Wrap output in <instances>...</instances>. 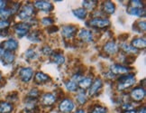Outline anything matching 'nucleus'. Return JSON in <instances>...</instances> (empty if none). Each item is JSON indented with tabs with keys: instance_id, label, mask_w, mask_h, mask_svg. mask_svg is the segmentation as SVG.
Listing matches in <instances>:
<instances>
[{
	"instance_id": "nucleus-1",
	"label": "nucleus",
	"mask_w": 146,
	"mask_h": 113,
	"mask_svg": "<svg viewBox=\"0 0 146 113\" xmlns=\"http://www.w3.org/2000/svg\"><path fill=\"white\" fill-rule=\"evenodd\" d=\"M134 83H135V76L133 73H127V74L120 76L117 82L116 89L121 92V90H125L127 88L132 87Z\"/></svg>"
},
{
	"instance_id": "nucleus-2",
	"label": "nucleus",
	"mask_w": 146,
	"mask_h": 113,
	"mask_svg": "<svg viewBox=\"0 0 146 113\" xmlns=\"http://www.w3.org/2000/svg\"><path fill=\"white\" fill-rule=\"evenodd\" d=\"M35 14V7L32 5H25L18 13V17L21 20L30 19Z\"/></svg>"
},
{
	"instance_id": "nucleus-3",
	"label": "nucleus",
	"mask_w": 146,
	"mask_h": 113,
	"mask_svg": "<svg viewBox=\"0 0 146 113\" xmlns=\"http://www.w3.org/2000/svg\"><path fill=\"white\" fill-rule=\"evenodd\" d=\"M75 108V104L70 99H63L59 105V110L61 113H70Z\"/></svg>"
},
{
	"instance_id": "nucleus-4",
	"label": "nucleus",
	"mask_w": 146,
	"mask_h": 113,
	"mask_svg": "<svg viewBox=\"0 0 146 113\" xmlns=\"http://www.w3.org/2000/svg\"><path fill=\"white\" fill-rule=\"evenodd\" d=\"M145 90L143 87H136L132 90V92L130 93V97L133 100L140 102L145 98Z\"/></svg>"
},
{
	"instance_id": "nucleus-5",
	"label": "nucleus",
	"mask_w": 146,
	"mask_h": 113,
	"mask_svg": "<svg viewBox=\"0 0 146 113\" xmlns=\"http://www.w3.org/2000/svg\"><path fill=\"white\" fill-rule=\"evenodd\" d=\"M89 25L95 28H106L110 25V21L108 18H100V17H95L93 19H90Z\"/></svg>"
},
{
	"instance_id": "nucleus-6",
	"label": "nucleus",
	"mask_w": 146,
	"mask_h": 113,
	"mask_svg": "<svg viewBox=\"0 0 146 113\" xmlns=\"http://www.w3.org/2000/svg\"><path fill=\"white\" fill-rule=\"evenodd\" d=\"M19 76L23 82H29L33 76V70L30 67H23L19 72Z\"/></svg>"
},
{
	"instance_id": "nucleus-7",
	"label": "nucleus",
	"mask_w": 146,
	"mask_h": 113,
	"mask_svg": "<svg viewBox=\"0 0 146 113\" xmlns=\"http://www.w3.org/2000/svg\"><path fill=\"white\" fill-rule=\"evenodd\" d=\"M131 70H132L131 68L125 66V65H122V64H113L110 67V72L115 75H117V74H127V73H129L131 72Z\"/></svg>"
},
{
	"instance_id": "nucleus-8",
	"label": "nucleus",
	"mask_w": 146,
	"mask_h": 113,
	"mask_svg": "<svg viewBox=\"0 0 146 113\" xmlns=\"http://www.w3.org/2000/svg\"><path fill=\"white\" fill-rule=\"evenodd\" d=\"M77 26L68 25H64L61 28V35H62L65 39H70L76 35L77 33Z\"/></svg>"
},
{
	"instance_id": "nucleus-9",
	"label": "nucleus",
	"mask_w": 146,
	"mask_h": 113,
	"mask_svg": "<svg viewBox=\"0 0 146 113\" xmlns=\"http://www.w3.org/2000/svg\"><path fill=\"white\" fill-rule=\"evenodd\" d=\"M31 25L28 23H19L15 26V32L19 37H23L27 35Z\"/></svg>"
},
{
	"instance_id": "nucleus-10",
	"label": "nucleus",
	"mask_w": 146,
	"mask_h": 113,
	"mask_svg": "<svg viewBox=\"0 0 146 113\" xmlns=\"http://www.w3.org/2000/svg\"><path fill=\"white\" fill-rule=\"evenodd\" d=\"M33 7L43 11V12H50V11L53 10V5L50 2L42 0V1H35L33 4Z\"/></svg>"
},
{
	"instance_id": "nucleus-11",
	"label": "nucleus",
	"mask_w": 146,
	"mask_h": 113,
	"mask_svg": "<svg viewBox=\"0 0 146 113\" xmlns=\"http://www.w3.org/2000/svg\"><path fill=\"white\" fill-rule=\"evenodd\" d=\"M2 48L5 51H9V52H14L18 48V42L14 38H10L8 40L2 43Z\"/></svg>"
},
{
	"instance_id": "nucleus-12",
	"label": "nucleus",
	"mask_w": 146,
	"mask_h": 113,
	"mask_svg": "<svg viewBox=\"0 0 146 113\" xmlns=\"http://www.w3.org/2000/svg\"><path fill=\"white\" fill-rule=\"evenodd\" d=\"M103 86V82L100 78H97L96 80L92 82V84L90 85V87L88 88V94L89 96H94L96 95L98 90L102 88Z\"/></svg>"
},
{
	"instance_id": "nucleus-13",
	"label": "nucleus",
	"mask_w": 146,
	"mask_h": 113,
	"mask_svg": "<svg viewBox=\"0 0 146 113\" xmlns=\"http://www.w3.org/2000/svg\"><path fill=\"white\" fill-rule=\"evenodd\" d=\"M78 38L85 43H91L94 40V36L91 31L87 29H81L78 33Z\"/></svg>"
},
{
	"instance_id": "nucleus-14",
	"label": "nucleus",
	"mask_w": 146,
	"mask_h": 113,
	"mask_svg": "<svg viewBox=\"0 0 146 113\" xmlns=\"http://www.w3.org/2000/svg\"><path fill=\"white\" fill-rule=\"evenodd\" d=\"M1 58H2V61L5 64H11L12 63H14V61L15 59V55L13 52L2 50Z\"/></svg>"
},
{
	"instance_id": "nucleus-15",
	"label": "nucleus",
	"mask_w": 146,
	"mask_h": 113,
	"mask_svg": "<svg viewBox=\"0 0 146 113\" xmlns=\"http://www.w3.org/2000/svg\"><path fill=\"white\" fill-rule=\"evenodd\" d=\"M117 50H118V47L114 41H108L104 45V51L108 54H115L117 53Z\"/></svg>"
},
{
	"instance_id": "nucleus-16",
	"label": "nucleus",
	"mask_w": 146,
	"mask_h": 113,
	"mask_svg": "<svg viewBox=\"0 0 146 113\" xmlns=\"http://www.w3.org/2000/svg\"><path fill=\"white\" fill-rule=\"evenodd\" d=\"M55 101H56V96L52 93H45L42 97V102L43 105L52 106L55 103Z\"/></svg>"
},
{
	"instance_id": "nucleus-17",
	"label": "nucleus",
	"mask_w": 146,
	"mask_h": 113,
	"mask_svg": "<svg viewBox=\"0 0 146 113\" xmlns=\"http://www.w3.org/2000/svg\"><path fill=\"white\" fill-rule=\"evenodd\" d=\"M132 46L133 48H135L137 50L139 49H144L146 46V41L144 38L142 37H137V38H134L133 40L132 41Z\"/></svg>"
},
{
	"instance_id": "nucleus-18",
	"label": "nucleus",
	"mask_w": 146,
	"mask_h": 113,
	"mask_svg": "<svg viewBox=\"0 0 146 113\" xmlns=\"http://www.w3.org/2000/svg\"><path fill=\"white\" fill-rule=\"evenodd\" d=\"M127 12L129 15L139 16V17H145V10L143 8H136V7H128Z\"/></svg>"
},
{
	"instance_id": "nucleus-19",
	"label": "nucleus",
	"mask_w": 146,
	"mask_h": 113,
	"mask_svg": "<svg viewBox=\"0 0 146 113\" xmlns=\"http://www.w3.org/2000/svg\"><path fill=\"white\" fill-rule=\"evenodd\" d=\"M92 82H93V80L91 77H83L77 84H78V87H80V89L86 90L90 87V85L92 84Z\"/></svg>"
},
{
	"instance_id": "nucleus-20",
	"label": "nucleus",
	"mask_w": 146,
	"mask_h": 113,
	"mask_svg": "<svg viewBox=\"0 0 146 113\" xmlns=\"http://www.w3.org/2000/svg\"><path fill=\"white\" fill-rule=\"evenodd\" d=\"M103 11L105 13L108 14V15H112L115 13V5L113 2L111 1H106L103 4Z\"/></svg>"
},
{
	"instance_id": "nucleus-21",
	"label": "nucleus",
	"mask_w": 146,
	"mask_h": 113,
	"mask_svg": "<svg viewBox=\"0 0 146 113\" xmlns=\"http://www.w3.org/2000/svg\"><path fill=\"white\" fill-rule=\"evenodd\" d=\"M49 80H50V77L42 72H36L35 75V81L36 83H40V84L44 83V82H47Z\"/></svg>"
},
{
	"instance_id": "nucleus-22",
	"label": "nucleus",
	"mask_w": 146,
	"mask_h": 113,
	"mask_svg": "<svg viewBox=\"0 0 146 113\" xmlns=\"http://www.w3.org/2000/svg\"><path fill=\"white\" fill-rule=\"evenodd\" d=\"M13 110V105L7 101H0V113H10Z\"/></svg>"
},
{
	"instance_id": "nucleus-23",
	"label": "nucleus",
	"mask_w": 146,
	"mask_h": 113,
	"mask_svg": "<svg viewBox=\"0 0 146 113\" xmlns=\"http://www.w3.org/2000/svg\"><path fill=\"white\" fill-rule=\"evenodd\" d=\"M120 47H121V49L123 51V52L126 53H133V54H134V53H138V50L137 49L133 48L132 45L128 44L126 43H121L120 44Z\"/></svg>"
},
{
	"instance_id": "nucleus-24",
	"label": "nucleus",
	"mask_w": 146,
	"mask_h": 113,
	"mask_svg": "<svg viewBox=\"0 0 146 113\" xmlns=\"http://www.w3.org/2000/svg\"><path fill=\"white\" fill-rule=\"evenodd\" d=\"M73 15H74L76 17L80 18V19H85L86 16L88 15L87 10H85L84 8H78V9H74L72 11Z\"/></svg>"
},
{
	"instance_id": "nucleus-25",
	"label": "nucleus",
	"mask_w": 146,
	"mask_h": 113,
	"mask_svg": "<svg viewBox=\"0 0 146 113\" xmlns=\"http://www.w3.org/2000/svg\"><path fill=\"white\" fill-rule=\"evenodd\" d=\"M12 15H14V13L11 8H3L0 10V18H1V20H7V18Z\"/></svg>"
},
{
	"instance_id": "nucleus-26",
	"label": "nucleus",
	"mask_w": 146,
	"mask_h": 113,
	"mask_svg": "<svg viewBox=\"0 0 146 113\" xmlns=\"http://www.w3.org/2000/svg\"><path fill=\"white\" fill-rule=\"evenodd\" d=\"M82 5L85 10H94V8L96 7L98 5V1H96V0H92V1H88V0H86V1H83Z\"/></svg>"
},
{
	"instance_id": "nucleus-27",
	"label": "nucleus",
	"mask_w": 146,
	"mask_h": 113,
	"mask_svg": "<svg viewBox=\"0 0 146 113\" xmlns=\"http://www.w3.org/2000/svg\"><path fill=\"white\" fill-rule=\"evenodd\" d=\"M52 59H53V62L57 65H61L65 63L64 56L60 53H52Z\"/></svg>"
},
{
	"instance_id": "nucleus-28",
	"label": "nucleus",
	"mask_w": 146,
	"mask_h": 113,
	"mask_svg": "<svg viewBox=\"0 0 146 113\" xmlns=\"http://www.w3.org/2000/svg\"><path fill=\"white\" fill-rule=\"evenodd\" d=\"M66 88L68 89L70 92H76L78 90V84L74 81H68L65 83Z\"/></svg>"
},
{
	"instance_id": "nucleus-29",
	"label": "nucleus",
	"mask_w": 146,
	"mask_h": 113,
	"mask_svg": "<svg viewBox=\"0 0 146 113\" xmlns=\"http://www.w3.org/2000/svg\"><path fill=\"white\" fill-rule=\"evenodd\" d=\"M90 113H108V109L106 107L97 105L92 109V111Z\"/></svg>"
},
{
	"instance_id": "nucleus-30",
	"label": "nucleus",
	"mask_w": 146,
	"mask_h": 113,
	"mask_svg": "<svg viewBox=\"0 0 146 113\" xmlns=\"http://www.w3.org/2000/svg\"><path fill=\"white\" fill-rule=\"evenodd\" d=\"M76 99H77V101L78 102V104L83 105V104H85L86 101H87V96L84 92H80L77 95Z\"/></svg>"
},
{
	"instance_id": "nucleus-31",
	"label": "nucleus",
	"mask_w": 146,
	"mask_h": 113,
	"mask_svg": "<svg viewBox=\"0 0 146 113\" xmlns=\"http://www.w3.org/2000/svg\"><path fill=\"white\" fill-rule=\"evenodd\" d=\"M28 39H29V40H31V41H33V42H40L41 41L38 32H33V33H32L31 35L28 36Z\"/></svg>"
},
{
	"instance_id": "nucleus-32",
	"label": "nucleus",
	"mask_w": 146,
	"mask_h": 113,
	"mask_svg": "<svg viewBox=\"0 0 146 113\" xmlns=\"http://www.w3.org/2000/svg\"><path fill=\"white\" fill-rule=\"evenodd\" d=\"M25 56L27 59H33V58H35L37 55H36V53L33 49H28L25 53Z\"/></svg>"
},
{
	"instance_id": "nucleus-33",
	"label": "nucleus",
	"mask_w": 146,
	"mask_h": 113,
	"mask_svg": "<svg viewBox=\"0 0 146 113\" xmlns=\"http://www.w3.org/2000/svg\"><path fill=\"white\" fill-rule=\"evenodd\" d=\"M130 4L132 7H136V8H143V4L140 0H132L130 1Z\"/></svg>"
},
{
	"instance_id": "nucleus-34",
	"label": "nucleus",
	"mask_w": 146,
	"mask_h": 113,
	"mask_svg": "<svg viewBox=\"0 0 146 113\" xmlns=\"http://www.w3.org/2000/svg\"><path fill=\"white\" fill-rule=\"evenodd\" d=\"M41 23L43 25H52L53 24V19L52 18H50V17H44L42 19Z\"/></svg>"
},
{
	"instance_id": "nucleus-35",
	"label": "nucleus",
	"mask_w": 146,
	"mask_h": 113,
	"mask_svg": "<svg viewBox=\"0 0 146 113\" xmlns=\"http://www.w3.org/2000/svg\"><path fill=\"white\" fill-rule=\"evenodd\" d=\"M10 25V23L7 20H0V31H3Z\"/></svg>"
},
{
	"instance_id": "nucleus-36",
	"label": "nucleus",
	"mask_w": 146,
	"mask_h": 113,
	"mask_svg": "<svg viewBox=\"0 0 146 113\" xmlns=\"http://www.w3.org/2000/svg\"><path fill=\"white\" fill-rule=\"evenodd\" d=\"M28 95H29V97H31V98H36L39 96V90L36 88H33L30 90V92Z\"/></svg>"
},
{
	"instance_id": "nucleus-37",
	"label": "nucleus",
	"mask_w": 146,
	"mask_h": 113,
	"mask_svg": "<svg viewBox=\"0 0 146 113\" xmlns=\"http://www.w3.org/2000/svg\"><path fill=\"white\" fill-rule=\"evenodd\" d=\"M137 25L139 26V31L138 32H144L146 29V25H145V22L144 21H141V22H138Z\"/></svg>"
},
{
	"instance_id": "nucleus-38",
	"label": "nucleus",
	"mask_w": 146,
	"mask_h": 113,
	"mask_svg": "<svg viewBox=\"0 0 146 113\" xmlns=\"http://www.w3.org/2000/svg\"><path fill=\"white\" fill-rule=\"evenodd\" d=\"M42 53H44V54H47V55H50V54H52V50L50 49L49 46H44L43 48H42Z\"/></svg>"
},
{
	"instance_id": "nucleus-39",
	"label": "nucleus",
	"mask_w": 146,
	"mask_h": 113,
	"mask_svg": "<svg viewBox=\"0 0 146 113\" xmlns=\"http://www.w3.org/2000/svg\"><path fill=\"white\" fill-rule=\"evenodd\" d=\"M5 5H7V1H4V0H0V10L5 8Z\"/></svg>"
},
{
	"instance_id": "nucleus-40",
	"label": "nucleus",
	"mask_w": 146,
	"mask_h": 113,
	"mask_svg": "<svg viewBox=\"0 0 146 113\" xmlns=\"http://www.w3.org/2000/svg\"><path fill=\"white\" fill-rule=\"evenodd\" d=\"M123 113H137L136 110H125Z\"/></svg>"
},
{
	"instance_id": "nucleus-41",
	"label": "nucleus",
	"mask_w": 146,
	"mask_h": 113,
	"mask_svg": "<svg viewBox=\"0 0 146 113\" xmlns=\"http://www.w3.org/2000/svg\"><path fill=\"white\" fill-rule=\"evenodd\" d=\"M137 113H146V111H145V108H144V107H143V108L140 109V110L137 111Z\"/></svg>"
},
{
	"instance_id": "nucleus-42",
	"label": "nucleus",
	"mask_w": 146,
	"mask_h": 113,
	"mask_svg": "<svg viewBox=\"0 0 146 113\" xmlns=\"http://www.w3.org/2000/svg\"><path fill=\"white\" fill-rule=\"evenodd\" d=\"M75 113H85V110H82V109H80V110H78Z\"/></svg>"
},
{
	"instance_id": "nucleus-43",
	"label": "nucleus",
	"mask_w": 146,
	"mask_h": 113,
	"mask_svg": "<svg viewBox=\"0 0 146 113\" xmlns=\"http://www.w3.org/2000/svg\"><path fill=\"white\" fill-rule=\"evenodd\" d=\"M1 80H2V74L0 73V81H1Z\"/></svg>"
}]
</instances>
